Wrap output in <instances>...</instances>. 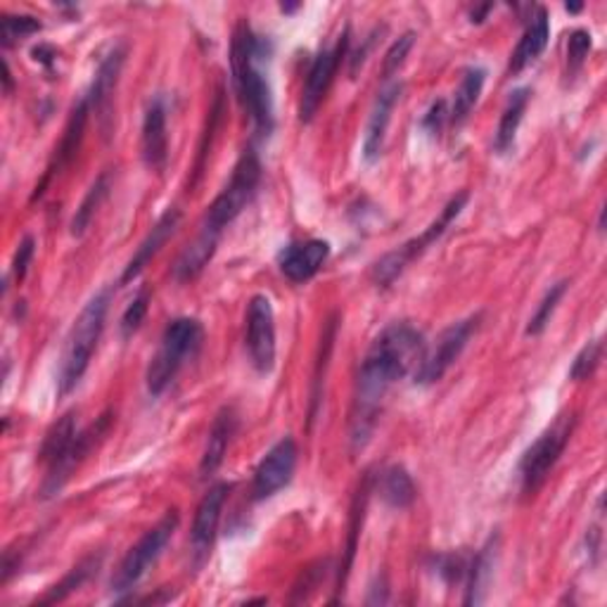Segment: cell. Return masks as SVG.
<instances>
[{"label": "cell", "instance_id": "obj_1", "mask_svg": "<svg viewBox=\"0 0 607 607\" xmlns=\"http://www.w3.org/2000/svg\"><path fill=\"white\" fill-rule=\"evenodd\" d=\"M422 351H425V339L408 323H394L375 337L356 380L351 411L354 446H363L371 439L389 387L420 363Z\"/></svg>", "mask_w": 607, "mask_h": 607}, {"label": "cell", "instance_id": "obj_2", "mask_svg": "<svg viewBox=\"0 0 607 607\" xmlns=\"http://www.w3.org/2000/svg\"><path fill=\"white\" fill-rule=\"evenodd\" d=\"M108 428H110V413H104L88 430L78 432L74 411H70L48 430L41 446V460L48 468L46 482L41 486L44 498H50L62 492V486L70 482L74 468L90 454V448L96 446V442L102 437V434H108Z\"/></svg>", "mask_w": 607, "mask_h": 607}, {"label": "cell", "instance_id": "obj_3", "mask_svg": "<svg viewBox=\"0 0 607 607\" xmlns=\"http://www.w3.org/2000/svg\"><path fill=\"white\" fill-rule=\"evenodd\" d=\"M263 58V44L259 36L243 22L235 29L231 64H233V84L240 98L243 108L247 110L249 119L257 128V134L269 136L273 131V98L269 78L263 76L259 60Z\"/></svg>", "mask_w": 607, "mask_h": 607}, {"label": "cell", "instance_id": "obj_4", "mask_svg": "<svg viewBox=\"0 0 607 607\" xmlns=\"http://www.w3.org/2000/svg\"><path fill=\"white\" fill-rule=\"evenodd\" d=\"M110 297H112L110 287L100 289V293L86 304L82 313H78V319L74 321L67 345H64V354H62V366L58 375V397H67V394L86 375L90 359H94L98 342L102 337L104 319H108V309H110Z\"/></svg>", "mask_w": 607, "mask_h": 607}, {"label": "cell", "instance_id": "obj_5", "mask_svg": "<svg viewBox=\"0 0 607 607\" xmlns=\"http://www.w3.org/2000/svg\"><path fill=\"white\" fill-rule=\"evenodd\" d=\"M205 342V327L197 319H176L164 327V335L160 342V349L152 356L148 366V392L152 397L160 394L176 380L181 368L193 361L197 351L202 349Z\"/></svg>", "mask_w": 607, "mask_h": 607}, {"label": "cell", "instance_id": "obj_6", "mask_svg": "<svg viewBox=\"0 0 607 607\" xmlns=\"http://www.w3.org/2000/svg\"><path fill=\"white\" fill-rule=\"evenodd\" d=\"M259 181H261L259 154L255 152V148H247L235 164L228 186L223 188V193L214 202H211L207 216L202 221V228L214 235H221L228 223H233L243 214L245 207L249 205V200H252L259 188Z\"/></svg>", "mask_w": 607, "mask_h": 607}, {"label": "cell", "instance_id": "obj_7", "mask_svg": "<svg viewBox=\"0 0 607 607\" xmlns=\"http://www.w3.org/2000/svg\"><path fill=\"white\" fill-rule=\"evenodd\" d=\"M470 200V195L463 190L458 193L456 197H451V202L444 207V211L439 214V219L422 231L413 240H408L406 245H401L399 249H394V252L382 257L375 269H373V278L380 287H389L394 281L399 278V275L408 269V263L416 261L418 257H422L430 249V245H434L439 240V237L448 231V226L460 216V211L466 209Z\"/></svg>", "mask_w": 607, "mask_h": 607}, {"label": "cell", "instance_id": "obj_8", "mask_svg": "<svg viewBox=\"0 0 607 607\" xmlns=\"http://www.w3.org/2000/svg\"><path fill=\"white\" fill-rule=\"evenodd\" d=\"M176 527H178V512L169 510L164 518L152 527V530H148L138 538L136 546L128 548L124 560L119 562V567L112 574L110 586L114 593H128L136 589V584L148 574L150 567L160 560L171 536L176 532Z\"/></svg>", "mask_w": 607, "mask_h": 607}, {"label": "cell", "instance_id": "obj_9", "mask_svg": "<svg viewBox=\"0 0 607 607\" xmlns=\"http://www.w3.org/2000/svg\"><path fill=\"white\" fill-rule=\"evenodd\" d=\"M574 416H560L530 448H527L520 460L522 494H534L538 486L548 480V474L556 468L565 446L570 444Z\"/></svg>", "mask_w": 607, "mask_h": 607}, {"label": "cell", "instance_id": "obj_10", "mask_svg": "<svg viewBox=\"0 0 607 607\" xmlns=\"http://www.w3.org/2000/svg\"><path fill=\"white\" fill-rule=\"evenodd\" d=\"M478 327H480V315H470L466 321L448 325L439 335L437 345H434L428 354H422V359L416 368V385L430 387L434 382H439L448 373V368L460 359V354L466 351L468 342L474 333H478Z\"/></svg>", "mask_w": 607, "mask_h": 607}, {"label": "cell", "instance_id": "obj_11", "mask_svg": "<svg viewBox=\"0 0 607 607\" xmlns=\"http://www.w3.org/2000/svg\"><path fill=\"white\" fill-rule=\"evenodd\" d=\"M247 354L255 371L267 375L275 366V313L267 295L252 297L247 307Z\"/></svg>", "mask_w": 607, "mask_h": 607}, {"label": "cell", "instance_id": "obj_12", "mask_svg": "<svg viewBox=\"0 0 607 607\" xmlns=\"http://www.w3.org/2000/svg\"><path fill=\"white\" fill-rule=\"evenodd\" d=\"M347 38H349V34L345 32L342 41L335 48H325L319 52V55H315L311 70L307 74V84H304V90H301V102H299L301 122H311L313 114L319 112L327 88H330V84H333V78L339 70V62H342V58H345V50L349 46Z\"/></svg>", "mask_w": 607, "mask_h": 607}, {"label": "cell", "instance_id": "obj_13", "mask_svg": "<svg viewBox=\"0 0 607 607\" xmlns=\"http://www.w3.org/2000/svg\"><path fill=\"white\" fill-rule=\"evenodd\" d=\"M297 456H299V451H297L295 439L283 437L267 456L261 458V463L255 472V482H252V494L257 500L271 498L273 494L285 490L295 474Z\"/></svg>", "mask_w": 607, "mask_h": 607}, {"label": "cell", "instance_id": "obj_14", "mask_svg": "<svg viewBox=\"0 0 607 607\" xmlns=\"http://www.w3.org/2000/svg\"><path fill=\"white\" fill-rule=\"evenodd\" d=\"M228 492H231V484H223V482L214 484L200 500V506H197L193 532H190V546H193V556H195L197 565L209 556V548H211V544H214V536L219 530L223 506H226Z\"/></svg>", "mask_w": 607, "mask_h": 607}, {"label": "cell", "instance_id": "obj_15", "mask_svg": "<svg viewBox=\"0 0 607 607\" xmlns=\"http://www.w3.org/2000/svg\"><path fill=\"white\" fill-rule=\"evenodd\" d=\"M143 162L150 171L162 174L169 160V136H166V104L162 98L150 100L143 119V136H140Z\"/></svg>", "mask_w": 607, "mask_h": 607}, {"label": "cell", "instance_id": "obj_16", "mask_svg": "<svg viewBox=\"0 0 607 607\" xmlns=\"http://www.w3.org/2000/svg\"><path fill=\"white\" fill-rule=\"evenodd\" d=\"M327 257L330 245L325 240H304L283 249L278 267L289 283H307L325 267Z\"/></svg>", "mask_w": 607, "mask_h": 607}, {"label": "cell", "instance_id": "obj_17", "mask_svg": "<svg viewBox=\"0 0 607 607\" xmlns=\"http://www.w3.org/2000/svg\"><path fill=\"white\" fill-rule=\"evenodd\" d=\"M401 90H404L401 84H387L377 94V100L373 104V112H371V119H368L366 136H363V160L366 162L373 164L382 154V148H385V138H387V128L392 122V112H394V108H397Z\"/></svg>", "mask_w": 607, "mask_h": 607}, {"label": "cell", "instance_id": "obj_18", "mask_svg": "<svg viewBox=\"0 0 607 607\" xmlns=\"http://www.w3.org/2000/svg\"><path fill=\"white\" fill-rule=\"evenodd\" d=\"M124 58H126V50L122 46L112 48L98 64L94 86H90V94L86 96L90 110H96L104 126H108V119L112 116V98L119 84V74H122L124 67Z\"/></svg>", "mask_w": 607, "mask_h": 607}, {"label": "cell", "instance_id": "obj_19", "mask_svg": "<svg viewBox=\"0 0 607 607\" xmlns=\"http://www.w3.org/2000/svg\"><path fill=\"white\" fill-rule=\"evenodd\" d=\"M178 223H181V211L178 209H169L166 214L154 223V228L148 233V237L140 243V247L136 249V255L131 257L128 261V267L124 269L122 273V285L131 283V281H136L138 275L143 273V269L148 267V263L160 255V249L166 245V240L171 235L176 233L178 228Z\"/></svg>", "mask_w": 607, "mask_h": 607}, {"label": "cell", "instance_id": "obj_20", "mask_svg": "<svg viewBox=\"0 0 607 607\" xmlns=\"http://www.w3.org/2000/svg\"><path fill=\"white\" fill-rule=\"evenodd\" d=\"M548 38H550L548 12L544 8H538L532 15L530 24H527V29L520 38L518 48H515V52L510 55L508 72L518 74L527 67V64H532L534 60H538L541 52H544L546 46H548Z\"/></svg>", "mask_w": 607, "mask_h": 607}, {"label": "cell", "instance_id": "obj_21", "mask_svg": "<svg viewBox=\"0 0 607 607\" xmlns=\"http://www.w3.org/2000/svg\"><path fill=\"white\" fill-rule=\"evenodd\" d=\"M88 112H90L88 98H82V100L74 104L72 116H70V122H67V128H64V136L60 140V148H58V154H55V164L48 169L44 183L36 188V197L44 195V190L48 186V181L52 178V174H60V171L74 160V154L78 152V148H82L84 131H86V122H88Z\"/></svg>", "mask_w": 607, "mask_h": 607}, {"label": "cell", "instance_id": "obj_22", "mask_svg": "<svg viewBox=\"0 0 607 607\" xmlns=\"http://www.w3.org/2000/svg\"><path fill=\"white\" fill-rule=\"evenodd\" d=\"M235 430H237L235 411L228 406L221 408V413L216 416L214 425H211V430H209L207 446H205V454H202V460H200L202 478H209V474H214L221 468L223 458H226V454H228V446H231Z\"/></svg>", "mask_w": 607, "mask_h": 607}, {"label": "cell", "instance_id": "obj_23", "mask_svg": "<svg viewBox=\"0 0 607 607\" xmlns=\"http://www.w3.org/2000/svg\"><path fill=\"white\" fill-rule=\"evenodd\" d=\"M219 237L221 235H214V233H209L205 228L200 231V235H197L195 240L186 249H183V255L176 261V267H174L176 281L188 283V281L197 278V275L205 271V267H207V263L211 261V257H214V252H216Z\"/></svg>", "mask_w": 607, "mask_h": 607}, {"label": "cell", "instance_id": "obj_24", "mask_svg": "<svg viewBox=\"0 0 607 607\" xmlns=\"http://www.w3.org/2000/svg\"><path fill=\"white\" fill-rule=\"evenodd\" d=\"M530 88H518L512 90L508 104L504 114H500V122H498V131H496V140H494V148L498 152H508L515 138H518V128L522 124V116L527 112V104H530Z\"/></svg>", "mask_w": 607, "mask_h": 607}, {"label": "cell", "instance_id": "obj_25", "mask_svg": "<svg viewBox=\"0 0 607 607\" xmlns=\"http://www.w3.org/2000/svg\"><path fill=\"white\" fill-rule=\"evenodd\" d=\"M484 82H486V72L482 67H470L463 74V78H460V86L454 98V108H451V112H448V119H451V124L456 128L468 122L470 112L474 110V104H478V100L482 96Z\"/></svg>", "mask_w": 607, "mask_h": 607}, {"label": "cell", "instance_id": "obj_26", "mask_svg": "<svg viewBox=\"0 0 607 607\" xmlns=\"http://www.w3.org/2000/svg\"><path fill=\"white\" fill-rule=\"evenodd\" d=\"M380 494L392 508H408L416 500V484L406 468L392 466L380 474Z\"/></svg>", "mask_w": 607, "mask_h": 607}, {"label": "cell", "instance_id": "obj_27", "mask_svg": "<svg viewBox=\"0 0 607 607\" xmlns=\"http://www.w3.org/2000/svg\"><path fill=\"white\" fill-rule=\"evenodd\" d=\"M494 550L492 544L482 548L478 556L472 558L468 567V591H466V605H480L484 600L486 584L492 579V567H494Z\"/></svg>", "mask_w": 607, "mask_h": 607}, {"label": "cell", "instance_id": "obj_28", "mask_svg": "<svg viewBox=\"0 0 607 607\" xmlns=\"http://www.w3.org/2000/svg\"><path fill=\"white\" fill-rule=\"evenodd\" d=\"M108 193H110V174H100L94 186L88 188L86 197L82 200V205H78L76 214L72 219V235L74 237H82L90 228V221H94L96 211L100 209V205H102L104 197H108Z\"/></svg>", "mask_w": 607, "mask_h": 607}, {"label": "cell", "instance_id": "obj_29", "mask_svg": "<svg viewBox=\"0 0 607 607\" xmlns=\"http://www.w3.org/2000/svg\"><path fill=\"white\" fill-rule=\"evenodd\" d=\"M100 562H102V558L98 556H90V558H86V560H82L78 562L74 570L62 579L60 584H55L50 589V593L46 598H41V603H60V600H64L70 596V593H74V591H78L82 589L90 577H94L96 572H98V567H100Z\"/></svg>", "mask_w": 607, "mask_h": 607}, {"label": "cell", "instance_id": "obj_30", "mask_svg": "<svg viewBox=\"0 0 607 607\" xmlns=\"http://www.w3.org/2000/svg\"><path fill=\"white\" fill-rule=\"evenodd\" d=\"M567 285H570L567 281H560V283H556V285H550V289L544 295V299L538 301V307H536L534 315L530 319V323H527V330H524L527 335L536 337V335L544 333V330H546L548 323H550V319H553V313H556V309H558L560 299H562L565 293H567Z\"/></svg>", "mask_w": 607, "mask_h": 607}, {"label": "cell", "instance_id": "obj_31", "mask_svg": "<svg viewBox=\"0 0 607 607\" xmlns=\"http://www.w3.org/2000/svg\"><path fill=\"white\" fill-rule=\"evenodd\" d=\"M38 32H41V22L29 15H3V22H0V38H3L5 48Z\"/></svg>", "mask_w": 607, "mask_h": 607}, {"label": "cell", "instance_id": "obj_32", "mask_svg": "<svg viewBox=\"0 0 607 607\" xmlns=\"http://www.w3.org/2000/svg\"><path fill=\"white\" fill-rule=\"evenodd\" d=\"M148 309H150V289L143 287L140 293L134 299H131V304L122 313V323H119V327H122L124 337H131V335L138 333V327L143 325L145 315H148Z\"/></svg>", "mask_w": 607, "mask_h": 607}, {"label": "cell", "instance_id": "obj_33", "mask_svg": "<svg viewBox=\"0 0 607 607\" xmlns=\"http://www.w3.org/2000/svg\"><path fill=\"white\" fill-rule=\"evenodd\" d=\"M600 356H603V342L600 339H593L589 345L577 354V359L570 368V377L582 382L589 380L593 373H596V368L600 366Z\"/></svg>", "mask_w": 607, "mask_h": 607}, {"label": "cell", "instance_id": "obj_34", "mask_svg": "<svg viewBox=\"0 0 607 607\" xmlns=\"http://www.w3.org/2000/svg\"><path fill=\"white\" fill-rule=\"evenodd\" d=\"M591 34L586 29H577L570 36V44H567V67H570V76H574L579 70L584 67V62L591 52Z\"/></svg>", "mask_w": 607, "mask_h": 607}, {"label": "cell", "instance_id": "obj_35", "mask_svg": "<svg viewBox=\"0 0 607 607\" xmlns=\"http://www.w3.org/2000/svg\"><path fill=\"white\" fill-rule=\"evenodd\" d=\"M413 34L408 32V34H404L399 41H394L392 44V48L387 50V55H385V76L389 78L394 72H399V67L401 64L406 62V55L408 52H411V48H413Z\"/></svg>", "mask_w": 607, "mask_h": 607}, {"label": "cell", "instance_id": "obj_36", "mask_svg": "<svg viewBox=\"0 0 607 607\" xmlns=\"http://www.w3.org/2000/svg\"><path fill=\"white\" fill-rule=\"evenodd\" d=\"M34 252H36L34 237H24V240L17 245L15 259H12V278H15L17 283H22L26 271H29V263L34 259Z\"/></svg>", "mask_w": 607, "mask_h": 607}, {"label": "cell", "instance_id": "obj_37", "mask_svg": "<svg viewBox=\"0 0 607 607\" xmlns=\"http://www.w3.org/2000/svg\"><path fill=\"white\" fill-rule=\"evenodd\" d=\"M448 119V112H446V102L444 100H437L430 108L428 116H425V122H422V126H425L430 134H439L444 122Z\"/></svg>", "mask_w": 607, "mask_h": 607}, {"label": "cell", "instance_id": "obj_38", "mask_svg": "<svg viewBox=\"0 0 607 607\" xmlns=\"http://www.w3.org/2000/svg\"><path fill=\"white\" fill-rule=\"evenodd\" d=\"M34 60H41L44 64H50L52 62V58H55V52H52L48 46H38V48H34Z\"/></svg>", "mask_w": 607, "mask_h": 607}, {"label": "cell", "instance_id": "obj_39", "mask_svg": "<svg viewBox=\"0 0 607 607\" xmlns=\"http://www.w3.org/2000/svg\"><path fill=\"white\" fill-rule=\"evenodd\" d=\"M3 70H5V96H10L12 94V72H10V64L8 62H3Z\"/></svg>", "mask_w": 607, "mask_h": 607}, {"label": "cell", "instance_id": "obj_40", "mask_svg": "<svg viewBox=\"0 0 607 607\" xmlns=\"http://www.w3.org/2000/svg\"><path fill=\"white\" fill-rule=\"evenodd\" d=\"M565 8H567V10H570V12H579V10H582V5H579V3H572V5H565Z\"/></svg>", "mask_w": 607, "mask_h": 607}]
</instances>
